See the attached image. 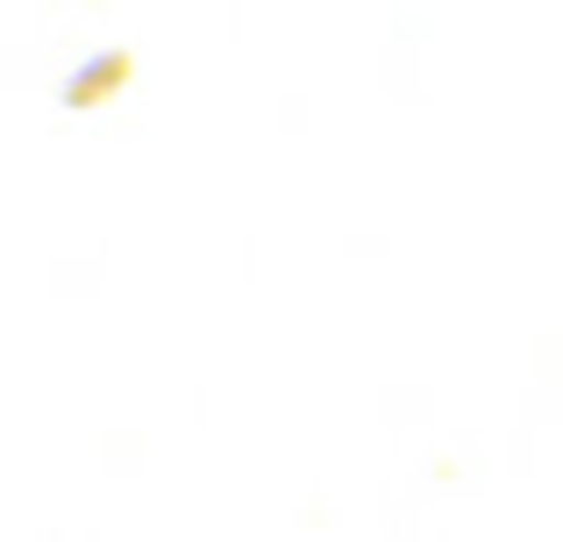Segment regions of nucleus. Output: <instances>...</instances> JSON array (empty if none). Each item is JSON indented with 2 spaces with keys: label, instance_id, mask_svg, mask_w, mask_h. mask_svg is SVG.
<instances>
[]
</instances>
